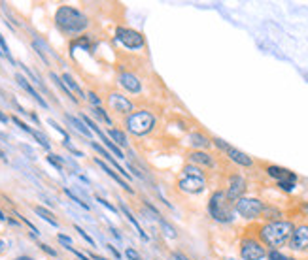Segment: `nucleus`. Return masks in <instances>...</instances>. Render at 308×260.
Masks as SVG:
<instances>
[{"label":"nucleus","instance_id":"412c9836","mask_svg":"<svg viewBox=\"0 0 308 260\" xmlns=\"http://www.w3.org/2000/svg\"><path fill=\"white\" fill-rule=\"evenodd\" d=\"M34 211H36V215H40V217H42L44 221H48L50 225H53V227H59L57 219H55V215H53L50 210H46V208H42V206H34Z\"/></svg>","mask_w":308,"mask_h":260},{"label":"nucleus","instance_id":"8fccbe9b","mask_svg":"<svg viewBox=\"0 0 308 260\" xmlns=\"http://www.w3.org/2000/svg\"><path fill=\"white\" fill-rule=\"evenodd\" d=\"M0 160H4V162H8V159H6V153L0 149Z\"/></svg>","mask_w":308,"mask_h":260},{"label":"nucleus","instance_id":"1a4fd4ad","mask_svg":"<svg viewBox=\"0 0 308 260\" xmlns=\"http://www.w3.org/2000/svg\"><path fill=\"white\" fill-rule=\"evenodd\" d=\"M290 247L293 251H308V227L300 225L293 230V236L290 240Z\"/></svg>","mask_w":308,"mask_h":260},{"label":"nucleus","instance_id":"7c9ffc66","mask_svg":"<svg viewBox=\"0 0 308 260\" xmlns=\"http://www.w3.org/2000/svg\"><path fill=\"white\" fill-rule=\"evenodd\" d=\"M30 136H34V140L40 143V145H42L44 149H50V140H48V138H46L42 132H38V130H32V134H30Z\"/></svg>","mask_w":308,"mask_h":260},{"label":"nucleus","instance_id":"6ab92c4d","mask_svg":"<svg viewBox=\"0 0 308 260\" xmlns=\"http://www.w3.org/2000/svg\"><path fill=\"white\" fill-rule=\"evenodd\" d=\"M189 160L191 162H195V164H200V166H208V168H212L214 166V160L212 157L208 155V153H202V151H195L189 155Z\"/></svg>","mask_w":308,"mask_h":260},{"label":"nucleus","instance_id":"f257e3e1","mask_svg":"<svg viewBox=\"0 0 308 260\" xmlns=\"http://www.w3.org/2000/svg\"><path fill=\"white\" fill-rule=\"evenodd\" d=\"M293 230L295 227L291 221H270L259 228V238L266 247H272V251H278L291 240Z\"/></svg>","mask_w":308,"mask_h":260},{"label":"nucleus","instance_id":"c85d7f7f","mask_svg":"<svg viewBox=\"0 0 308 260\" xmlns=\"http://www.w3.org/2000/svg\"><path fill=\"white\" fill-rule=\"evenodd\" d=\"M64 194H66V196H68V198H70V200H72V202H76V204H78V206H80V208H84V210H89V204H86V202L82 200L80 196H76V194L72 193L70 189H64Z\"/></svg>","mask_w":308,"mask_h":260},{"label":"nucleus","instance_id":"4be33fe9","mask_svg":"<svg viewBox=\"0 0 308 260\" xmlns=\"http://www.w3.org/2000/svg\"><path fill=\"white\" fill-rule=\"evenodd\" d=\"M64 119H66L70 125L76 128L78 132H82L84 136H91V130H89V128H87V126L84 125V121H80V119L72 117V115H64Z\"/></svg>","mask_w":308,"mask_h":260},{"label":"nucleus","instance_id":"58836bf2","mask_svg":"<svg viewBox=\"0 0 308 260\" xmlns=\"http://www.w3.org/2000/svg\"><path fill=\"white\" fill-rule=\"evenodd\" d=\"M76 232H80V236H82V238H84V240H86V242H87V244H89V245H94L93 238H91V236L87 234V232H86V230H84V228L76 227Z\"/></svg>","mask_w":308,"mask_h":260},{"label":"nucleus","instance_id":"c756f323","mask_svg":"<svg viewBox=\"0 0 308 260\" xmlns=\"http://www.w3.org/2000/svg\"><path fill=\"white\" fill-rule=\"evenodd\" d=\"M48 162H50L52 166H55L59 172H62V168H64V166H62V159H60L59 155H53V153H50V155H48Z\"/></svg>","mask_w":308,"mask_h":260},{"label":"nucleus","instance_id":"f03ea898","mask_svg":"<svg viewBox=\"0 0 308 260\" xmlns=\"http://www.w3.org/2000/svg\"><path fill=\"white\" fill-rule=\"evenodd\" d=\"M55 25L64 34H80L87 28L89 19L72 6H60L55 13Z\"/></svg>","mask_w":308,"mask_h":260},{"label":"nucleus","instance_id":"2f4dec72","mask_svg":"<svg viewBox=\"0 0 308 260\" xmlns=\"http://www.w3.org/2000/svg\"><path fill=\"white\" fill-rule=\"evenodd\" d=\"M104 145H106V147H108V149H110V151L114 153V155H116L118 159H123V151H121V149H120V147H118V145H116V143L112 142L110 138H108V140L104 142Z\"/></svg>","mask_w":308,"mask_h":260},{"label":"nucleus","instance_id":"3c124183","mask_svg":"<svg viewBox=\"0 0 308 260\" xmlns=\"http://www.w3.org/2000/svg\"><path fill=\"white\" fill-rule=\"evenodd\" d=\"M4 249H6V244H4V242H2V240H0V253L4 251Z\"/></svg>","mask_w":308,"mask_h":260},{"label":"nucleus","instance_id":"9b49d317","mask_svg":"<svg viewBox=\"0 0 308 260\" xmlns=\"http://www.w3.org/2000/svg\"><path fill=\"white\" fill-rule=\"evenodd\" d=\"M246 191V181L242 176H232L229 179V189H227V200L229 202H236L242 198V194Z\"/></svg>","mask_w":308,"mask_h":260},{"label":"nucleus","instance_id":"c9c22d12","mask_svg":"<svg viewBox=\"0 0 308 260\" xmlns=\"http://www.w3.org/2000/svg\"><path fill=\"white\" fill-rule=\"evenodd\" d=\"M12 121H14V123H16V125H18L21 130H25V132H28V134H32V128H30L28 125H25L23 121H19L18 117H12Z\"/></svg>","mask_w":308,"mask_h":260},{"label":"nucleus","instance_id":"f3484780","mask_svg":"<svg viewBox=\"0 0 308 260\" xmlns=\"http://www.w3.org/2000/svg\"><path fill=\"white\" fill-rule=\"evenodd\" d=\"M94 162H96V164H98V166H100V168H102L104 172H106V174H108V176H110L112 179H114V181H118V183H120L121 187H123V189L127 191V193H132V189L128 187V183H127V181H125V179H123V177H121L120 174H118V172H114V170H112L110 166H108V164L104 162V160H100V159H94Z\"/></svg>","mask_w":308,"mask_h":260},{"label":"nucleus","instance_id":"49530a36","mask_svg":"<svg viewBox=\"0 0 308 260\" xmlns=\"http://www.w3.org/2000/svg\"><path fill=\"white\" fill-rule=\"evenodd\" d=\"M128 170H130V172H132V174H134V176H136V177H140V179H144V176H142V174H140V172H138V170L134 168V166H130V164H128Z\"/></svg>","mask_w":308,"mask_h":260},{"label":"nucleus","instance_id":"a18cd8bd","mask_svg":"<svg viewBox=\"0 0 308 260\" xmlns=\"http://www.w3.org/2000/svg\"><path fill=\"white\" fill-rule=\"evenodd\" d=\"M174 260H189L188 257H186V255H184V253H174Z\"/></svg>","mask_w":308,"mask_h":260},{"label":"nucleus","instance_id":"e433bc0d","mask_svg":"<svg viewBox=\"0 0 308 260\" xmlns=\"http://www.w3.org/2000/svg\"><path fill=\"white\" fill-rule=\"evenodd\" d=\"M268 260H291V259H288V257L282 255L280 251H270L268 253Z\"/></svg>","mask_w":308,"mask_h":260},{"label":"nucleus","instance_id":"2eb2a0df","mask_svg":"<svg viewBox=\"0 0 308 260\" xmlns=\"http://www.w3.org/2000/svg\"><path fill=\"white\" fill-rule=\"evenodd\" d=\"M16 81H18L19 87H23V89H25V91L28 92V94H30V96H32V98H34V100L38 102L40 106H42V108H48V102L44 100L42 96L36 92V89L30 83H28V79H26V77H23L21 74H18V76H16Z\"/></svg>","mask_w":308,"mask_h":260},{"label":"nucleus","instance_id":"a211bd4d","mask_svg":"<svg viewBox=\"0 0 308 260\" xmlns=\"http://www.w3.org/2000/svg\"><path fill=\"white\" fill-rule=\"evenodd\" d=\"M120 210L123 211V215H125V217L128 219V223H130L132 227L136 228V232H138V234H140V238H142L144 242H148L150 238H148V234H146V232H144V228H142V227H140V225H138V221H136V219H134V215L130 213V210H128L127 206H125V202H120Z\"/></svg>","mask_w":308,"mask_h":260},{"label":"nucleus","instance_id":"f704fd0d","mask_svg":"<svg viewBox=\"0 0 308 260\" xmlns=\"http://www.w3.org/2000/svg\"><path fill=\"white\" fill-rule=\"evenodd\" d=\"M125 255H127V259H128V260H144V259H142V257H140V253L134 251L132 247H128L127 251H125Z\"/></svg>","mask_w":308,"mask_h":260},{"label":"nucleus","instance_id":"393cba45","mask_svg":"<svg viewBox=\"0 0 308 260\" xmlns=\"http://www.w3.org/2000/svg\"><path fill=\"white\" fill-rule=\"evenodd\" d=\"M50 76H52V79H53V81H55V83L59 85V89H60V91H62V92H64V94H66V96H68L70 100H72V102H78V98H76V96H74V94H72V92L68 91V89H66V85L62 83V79H60V77L57 76V74H53V72H52V74H50Z\"/></svg>","mask_w":308,"mask_h":260},{"label":"nucleus","instance_id":"dca6fc26","mask_svg":"<svg viewBox=\"0 0 308 260\" xmlns=\"http://www.w3.org/2000/svg\"><path fill=\"white\" fill-rule=\"evenodd\" d=\"M91 147H93V149H94V151H96V153H100V155H102L104 159L108 160V162H110L112 166L116 168V172H120L121 176H123V177H127V179H128V177H130V174H128V172H125V170L121 168L120 164L116 162V159H114V157H112L110 153H108V151H106V149H104L102 145H98V143H96V142H91Z\"/></svg>","mask_w":308,"mask_h":260},{"label":"nucleus","instance_id":"b1692460","mask_svg":"<svg viewBox=\"0 0 308 260\" xmlns=\"http://www.w3.org/2000/svg\"><path fill=\"white\" fill-rule=\"evenodd\" d=\"M108 136H110V140H114L118 145H127V136L123 134L120 128H110Z\"/></svg>","mask_w":308,"mask_h":260},{"label":"nucleus","instance_id":"5701e85b","mask_svg":"<svg viewBox=\"0 0 308 260\" xmlns=\"http://www.w3.org/2000/svg\"><path fill=\"white\" fill-rule=\"evenodd\" d=\"M189 142H191V145H195V147H208V145H210L208 138L202 134H198V132H193V134L189 136Z\"/></svg>","mask_w":308,"mask_h":260},{"label":"nucleus","instance_id":"864d4df0","mask_svg":"<svg viewBox=\"0 0 308 260\" xmlns=\"http://www.w3.org/2000/svg\"><path fill=\"white\" fill-rule=\"evenodd\" d=\"M6 219H8V217H6V215H4L2 211H0V221H6Z\"/></svg>","mask_w":308,"mask_h":260},{"label":"nucleus","instance_id":"a19ab883","mask_svg":"<svg viewBox=\"0 0 308 260\" xmlns=\"http://www.w3.org/2000/svg\"><path fill=\"white\" fill-rule=\"evenodd\" d=\"M57 240H59L60 244L64 245V247H66V249H68V247H72V240H70L68 236H64V234H59V236H57Z\"/></svg>","mask_w":308,"mask_h":260},{"label":"nucleus","instance_id":"ddd939ff","mask_svg":"<svg viewBox=\"0 0 308 260\" xmlns=\"http://www.w3.org/2000/svg\"><path fill=\"white\" fill-rule=\"evenodd\" d=\"M225 153H227V157H229L232 162H236V164H240V166H246V168H250V166L254 164L252 157H248L246 153L238 151V149H234V147H231V145L225 149Z\"/></svg>","mask_w":308,"mask_h":260},{"label":"nucleus","instance_id":"ea45409f","mask_svg":"<svg viewBox=\"0 0 308 260\" xmlns=\"http://www.w3.org/2000/svg\"><path fill=\"white\" fill-rule=\"evenodd\" d=\"M96 202H100V204H102L104 208H106V210H110L112 213H118V210H116V206H112L110 202H106V200H104V198H100V196H96Z\"/></svg>","mask_w":308,"mask_h":260},{"label":"nucleus","instance_id":"603ef678","mask_svg":"<svg viewBox=\"0 0 308 260\" xmlns=\"http://www.w3.org/2000/svg\"><path fill=\"white\" fill-rule=\"evenodd\" d=\"M16 260H32V259H30V257H18Z\"/></svg>","mask_w":308,"mask_h":260},{"label":"nucleus","instance_id":"6e6552de","mask_svg":"<svg viewBox=\"0 0 308 260\" xmlns=\"http://www.w3.org/2000/svg\"><path fill=\"white\" fill-rule=\"evenodd\" d=\"M204 187H206L204 177H198V176H184V177H180V181H178V189L186 194L202 193Z\"/></svg>","mask_w":308,"mask_h":260},{"label":"nucleus","instance_id":"c03bdc74","mask_svg":"<svg viewBox=\"0 0 308 260\" xmlns=\"http://www.w3.org/2000/svg\"><path fill=\"white\" fill-rule=\"evenodd\" d=\"M106 247H108V249H110V251L114 253V257H116V259H118V260L121 259V255H120V253H118V249H116L114 245H106Z\"/></svg>","mask_w":308,"mask_h":260},{"label":"nucleus","instance_id":"37998d69","mask_svg":"<svg viewBox=\"0 0 308 260\" xmlns=\"http://www.w3.org/2000/svg\"><path fill=\"white\" fill-rule=\"evenodd\" d=\"M214 143H216V147H220V149H223V151H225V149L229 147V145H227V143L223 142V140H220V138H216Z\"/></svg>","mask_w":308,"mask_h":260},{"label":"nucleus","instance_id":"79ce46f5","mask_svg":"<svg viewBox=\"0 0 308 260\" xmlns=\"http://www.w3.org/2000/svg\"><path fill=\"white\" fill-rule=\"evenodd\" d=\"M38 247H40L42 251H46V253H48V255H52V257H57V251H55V249H52L50 245H46V244H38Z\"/></svg>","mask_w":308,"mask_h":260},{"label":"nucleus","instance_id":"9d476101","mask_svg":"<svg viewBox=\"0 0 308 260\" xmlns=\"http://www.w3.org/2000/svg\"><path fill=\"white\" fill-rule=\"evenodd\" d=\"M108 104H110V108L114 111L123 113V115H130V111H132V102L128 100L127 96L120 94V92H112L108 96Z\"/></svg>","mask_w":308,"mask_h":260},{"label":"nucleus","instance_id":"20e7f679","mask_svg":"<svg viewBox=\"0 0 308 260\" xmlns=\"http://www.w3.org/2000/svg\"><path fill=\"white\" fill-rule=\"evenodd\" d=\"M208 211L210 215L220 221V223H231L232 221V210L229 206V200H227V194L222 193V191H216L212 196H210V202H208Z\"/></svg>","mask_w":308,"mask_h":260},{"label":"nucleus","instance_id":"5fc2aeb1","mask_svg":"<svg viewBox=\"0 0 308 260\" xmlns=\"http://www.w3.org/2000/svg\"><path fill=\"white\" fill-rule=\"evenodd\" d=\"M302 210H304V211L308 213V204H302Z\"/></svg>","mask_w":308,"mask_h":260},{"label":"nucleus","instance_id":"f8f14e48","mask_svg":"<svg viewBox=\"0 0 308 260\" xmlns=\"http://www.w3.org/2000/svg\"><path fill=\"white\" fill-rule=\"evenodd\" d=\"M120 83H121V87H123L125 91L132 92V94H138V92L142 91V85H140V81H138V77L134 76V74H128V72L121 74Z\"/></svg>","mask_w":308,"mask_h":260},{"label":"nucleus","instance_id":"0eeeda50","mask_svg":"<svg viewBox=\"0 0 308 260\" xmlns=\"http://www.w3.org/2000/svg\"><path fill=\"white\" fill-rule=\"evenodd\" d=\"M240 257L242 260H263L266 257V249L257 240H244L240 244Z\"/></svg>","mask_w":308,"mask_h":260},{"label":"nucleus","instance_id":"cd10ccee","mask_svg":"<svg viewBox=\"0 0 308 260\" xmlns=\"http://www.w3.org/2000/svg\"><path fill=\"white\" fill-rule=\"evenodd\" d=\"M91 111H93L94 117L100 119L102 123H106V125H112V119L108 117V113H106V111H104V109L100 108V106H98V108H93V109H91Z\"/></svg>","mask_w":308,"mask_h":260},{"label":"nucleus","instance_id":"423d86ee","mask_svg":"<svg viewBox=\"0 0 308 260\" xmlns=\"http://www.w3.org/2000/svg\"><path fill=\"white\" fill-rule=\"evenodd\" d=\"M116 40L123 43L127 49H140V47H144V36L136 32V30H132V28L120 26L116 30Z\"/></svg>","mask_w":308,"mask_h":260},{"label":"nucleus","instance_id":"a878e982","mask_svg":"<svg viewBox=\"0 0 308 260\" xmlns=\"http://www.w3.org/2000/svg\"><path fill=\"white\" fill-rule=\"evenodd\" d=\"M0 57H6V59L14 64L16 60H14V57H12V53H10V47H8V43H6V40H4V36L0 34Z\"/></svg>","mask_w":308,"mask_h":260},{"label":"nucleus","instance_id":"4468645a","mask_svg":"<svg viewBox=\"0 0 308 260\" xmlns=\"http://www.w3.org/2000/svg\"><path fill=\"white\" fill-rule=\"evenodd\" d=\"M266 174L270 177H274L278 183H280V181H288V179L297 181V176H295L293 172H290V170H286V168H280V166H266Z\"/></svg>","mask_w":308,"mask_h":260},{"label":"nucleus","instance_id":"39448f33","mask_svg":"<svg viewBox=\"0 0 308 260\" xmlns=\"http://www.w3.org/2000/svg\"><path fill=\"white\" fill-rule=\"evenodd\" d=\"M234 210L238 213L240 217L244 219H257L259 215H263L265 211V204L257 198H240L236 204H234Z\"/></svg>","mask_w":308,"mask_h":260},{"label":"nucleus","instance_id":"09e8293b","mask_svg":"<svg viewBox=\"0 0 308 260\" xmlns=\"http://www.w3.org/2000/svg\"><path fill=\"white\" fill-rule=\"evenodd\" d=\"M89 257H91L93 260H108V259H104V257H98V255H94V253H91Z\"/></svg>","mask_w":308,"mask_h":260},{"label":"nucleus","instance_id":"bb28decb","mask_svg":"<svg viewBox=\"0 0 308 260\" xmlns=\"http://www.w3.org/2000/svg\"><path fill=\"white\" fill-rule=\"evenodd\" d=\"M157 221H159V225L163 227L164 234L168 236V238H176V236H178V232H176V230H174V228H172L170 225H168V223L164 221V219H163V215H159V217H157Z\"/></svg>","mask_w":308,"mask_h":260},{"label":"nucleus","instance_id":"72a5a7b5","mask_svg":"<svg viewBox=\"0 0 308 260\" xmlns=\"http://www.w3.org/2000/svg\"><path fill=\"white\" fill-rule=\"evenodd\" d=\"M278 187H280L282 191H286V193H291V191H293V187H295V181H291V179H288V181H280Z\"/></svg>","mask_w":308,"mask_h":260},{"label":"nucleus","instance_id":"4c0bfd02","mask_svg":"<svg viewBox=\"0 0 308 260\" xmlns=\"http://www.w3.org/2000/svg\"><path fill=\"white\" fill-rule=\"evenodd\" d=\"M87 100L93 104V108H98V106H100V98H98L94 92H87Z\"/></svg>","mask_w":308,"mask_h":260},{"label":"nucleus","instance_id":"7ed1b4c3","mask_svg":"<svg viewBox=\"0 0 308 260\" xmlns=\"http://www.w3.org/2000/svg\"><path fill=\"white\" fill-rule=\"evenodd\" d=\"M125 126H127V130L130 134L134 136H146L150 134L152 130H154L155 126V117L150 113V111H134V113H130L125 121Z\"/></svg>","mask_w":308,"mask_h":260},{"label":"nucleus","instance_id":"473e14b6","mask_svg":"<svg viewBox=\"0 0 308 260\" xmlns=\"http://www.w3.org/2000/svg\"><path fill=\"white\" fill-rule=\"evenodd\" d=\"M184 176H198V177H204L202 176V172L198 168H195V166H186L184 168Z\"/></svg>","mask_w":308,"mask_h":260},{"label":"nucleus","instance_id":"aec40b11","mask_svg":"<svg viewBox=\"0 0 308 260\" xmlns=\"http://www.w3.org/2000/svg\"><path fill=\"white\" fill-rule=\"evenodd\" d=\"M60 79H62V83L66 85V89H68L70 92H76L80 98H86V94H84V91H82V87L74 81V77L70 76V74H62Z\"/></svg>","mask_w":308,"mask_h":260},{"label":"nucleus","instance_id":"de8ad7c7","mask_svg":"<svg viewBox=\"0 0 308 260\" xmlns=\"http://www.w3.org/2000/svg\"><path fill=\"white\" fill-rule=\"evenodd\" d=\"M10 121V117L8 115H6V113H2V111H0V123H4V125H6V123H8Z\"/></svg>","mask_w":308,"mask_h":260}]
</instances>
